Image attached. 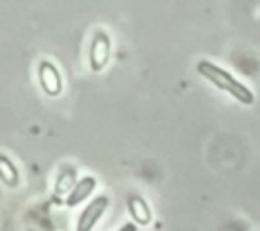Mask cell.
<instances>
[{
    "label": "cell",
    "mask_w": 260,
    "mask_h": 231,
    "mask_svg": "<svg viewBox=\"0 0 260 231\" xmlns=\"http://www.w3.org/2000/svg\"><path fill=\"white\" fill-rule=\"evenodd\" d=\"M197 73L203 75L205 79H209L215 87L225 89V91H228L232 97H236L240 103H244V105H252V103H254V93H252L244 83H240L238 79H234L225 69L213 65V63H209V61H199V63H197Z\"/></svg>",
    "instance_id": "cell-1"
},
{
    "label": "cell",
    "mask_w": 260,
    "mask_h": 231,
    "mask_svg": "<svg viewBox=\"0 0 260 231\" xmlns=\"http://www.w3.org/2000/svg\"><path fill=\"white\" fill-rule=\"evenodd\" d=\"M110 59V38L106 32L98 30L93 34L91 47H89V67L91 71H102Z\"/></svg>",
    "instance_id": "cell-2"
},
{
    "label": "cell",
    "mask_w": 260,
    "mask_h": 231,
    "mask_svg": "<svg viewBox=\"0 0 260 231\" xmlns=\"http://www.w3.org/2000/svg\"><path fill=\"white\" fill-rule=\"evenodd\" d=\"M39 83L43 87V91L51 97L59 95L61 93V87H63V81H61V75L57 71V67L49 61H41L39 63Z\"/></svg>",
    "instance_id": "cell-3"
},
{
    "label": "cell",
    "mask_w": 260,
    "mask_h": 231,
    "mask_svg": "<svg viewBox=\"0 0 260 231\" xmlns=\"http://www.w3.org/2000/svg\"><path fill=\"white\" fill-rule=\"evenodd\" d=\"M108 209V197H95L85 209L83 213L79 215V221H77V231H91L93 225L98 223V219L104 215V211Z\"/></svg>",
    "instance_id": "cell-4"
},
{
    "label": "cell",
    "mask_w": 260,
    "mask_h": 231,
    "mask_svg": "<svg viewBox=\"0 0 260 231\" xmlns=\"http://www.w3.org/2000/svg\"><path fill=\"white\" fill-rule=\"evenodd\" d=\"M128 211H130V215L134 219V225L136 223L138 225H148L152 221V213H150L146 201L142 197H138V195H130L128 197Z\"/></svg>",
    "instance_id": "cell-5"
},
{
    "label": "cell",
    "mask_w": 260,
    "mask_h": 231,
    "mask_svg": "<svg viewBox=\"0 0 260 231\" xmlns=\"http://www.w3.org/2000/svg\"><path fill=\"white\" fill-rule=\"evenodd\" d=\"M95 184H98V180H95L93 176H85V178H81V180L73 186V190L67 195L65 205H67V207H75V205H79L81 201H85V199L89 197V192L95 188Z\"/></svg>",
    "instance_id": "cell-6"
},
{
    "label": "cell",
    "mask_w": 260,
    "mask_h": 231,
    "mask_svg": "<svg viewBox=\"0 0 260 231\" xmlns=\"http://www.w3.org/2000/svg\"><path fill=\"white\" fill-rule=\"evenodd\" d=\"M0 180L6 186H16L18 184V170H16L14 162L4 154H0Z\"/></svg>",
    "instance_id": "cell-7"
},
{
    "label": "cell",
    "mask_w": 260,
    "mask_h": 231,
    "mask_svg": "<svg viewBox=\"0 0 260 231\" xmlns=\"http://www.w3.org/2000/svg\"><path fill=\"white\" fill-rule=\"evenodd\" d=\"M73 180H75V168H65L61 172V176H57V184H55V192L57 195H69L73 190Z\"/></svg>",
    "instance_id": "cell-8"
},
{
    "label": "cell",
    "mask_w": 260,
    "mask_h": 231,
    "mask_svg": "<svg viewBox=\"0 0 260 231\" xmlns=\"http://www.w3.org/2000/svg\"><path fill=\"white\" fill-rule=\"evenodd\" d=\"M118 231H138V225H134V223H126V225H122Z\"/></svg>",
    "instance_id": "cell-9"
}]
</instances>
